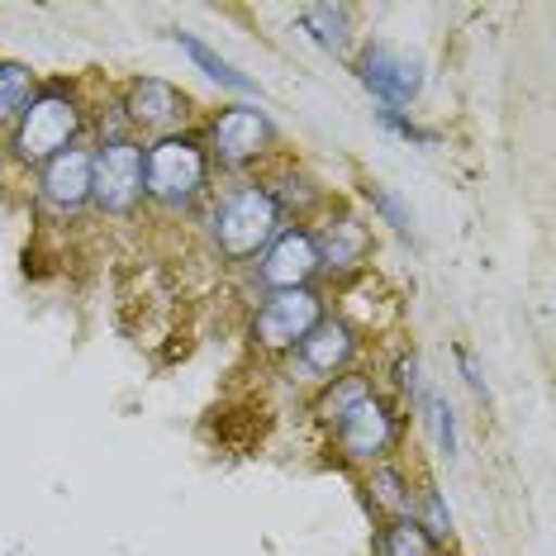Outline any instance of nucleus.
Returning a JSON list of instances; mask_svg holds the SVG:
<instances>
[{"mask_svg": "<svg viewBox=\"0 0 556 556\" xmlns=\"http://www.w3.org/2000/svg\"><path fill=\"white\" fill-rule=\"evenodd\" d=\"M319 424L333 433V452L348 466H381L390 462L400 442V414L381 390H376L371 376L362 371H343L338 381H328L319 390V404H314Z\"/></svg>", "mask_w": 556, "mask_h": 556, "instance_id": "nucleus-1", "label": "nucleus"}, {"mask_svg": "<svg viewBox=\"0 0 556 556\" xmlns=\"http://www.w3.org/2000/svg\"><path fill=\"white\" fill-rule=\"evenodd\" d=\"M281 229H286L281 210H276V200L267 195V186H262L257 176L224 186L205 210V238H210L214 257L229 262V267L257 262Z\"/></svg>", "mask_w": 556, "mask_h": 556, "instance_id": "nucleus-2", "label": "nucleus"}, {"mask_svg": "<svg viewBox=\"0 0 556 556\" xmlns=\"http://www.w3.org/2000/svg\"><path fill=\"white\" fill-rule=\"evenodd\" d=\"M86 134V100L72 81H48L34 91V100L20 110V119L10 124L5 138V157L20 167L39 172L48 157L77 148Z\"/></svg>", "mask_w": 556, "mask_h": 556, "instance_id": "nucleus-3", "label": "nucleus"}, {"mask_svg": "<svg viewBox=\"0 0 556 556\" xmlns=\"http://www.w3.org/2000/svg\"><path fill=\"white\" fill-rule=\"evenodd\" d=\"M214 162L195 134H167L143 148V200L167 214H191L210 195Z\"/></svg>", "mask_w": 556, "mask_h": 556, "instance_id": "nucleus-4", "label": "nucleus"}, {"mask_svg": "<svg viewBox=\"0 0 556 556\" xmlns=\"http://www.w3.org/2000/svg\"><path fill=\"white\" fill-rule=\"evenodd\" d=\"M205 153L224 172H248L276 148V124L257 105H224L205 119Z\"/></svg>", "mask_w": 556, "mask_h": 556, "instance_id": "nucleus-5", "label": "nucleus"}, {"mask_svg": "<svg viewBox=\"0 0 556 556\" xmlns=\"http://www.w3.org/2000/svg\"><path fill=\"white\" fill-rule=\"evenodd\" d=\"M324 314H328V305H324V295L314 286L276 290V295H262V305L252 309L248 338H252V348L267 352V357H290L295 343L324 319Z\"/></svg>", "mask_w": 556, "mask_h": 556, "instance_id": "nucleus-6", "label": "nucleus"}, {"mask_svg": "<svg viewBox=\"0 0 556 556\" xmlns=\"http://www.w3.org/2000/svg\"><path fill=\"white\" fill-rule=\"evenodd\" d=\"M91 205L110 219H134L143 210V143L138 138H110L91 148Z\"/></svg>", "mask_w": 556, "mask_h": 556, "instance_id": "nucleus-7", "label": "nucleus"}, {"mask_svg": "<svg viewBox=\"0 0 556 556\" xmlns=\"http://www.w3.org/2000/svg\"><path fill=\"white\" fill-rule=\"evenodd\" d=\"M357 352H362L357 324L343 319V314H324V319L295 343V352H290L286 362H290V371H300V381L328 386V381H338L343 371H352Z\"/></svg>", "mask_w": 556, "mask_h": 556, "instance_id": "nucleus-8", "label": "nucleus"}, {"mask_svg": "<svg viewBox=\"0 0 556 556\" xmlns=\"http://www.w3.org/2000/svg\"><path fill=\"white\" fill-rule=\"evenodd\" d=\"M119 115L129 124V134H186V119H191V96L181 86L162 81V77H134L119 96Z\"/></svg>", "mask_w": 556, "mask_h": 556, "instance_id": "nucleus-9", "label": "nucleus"}, {"mask_svg": "<svg viewBox=\"0 0 556 556\" xmlns=\"http://www.w3.org/2000/svg\"><path fill=\"white\" fill-rule=\"evenodd\" d=\"M314 238V252H319V276H333V281H352V276H362L371 267V229H366V219H357L352 210H328L319 229H309Z\"/></svg>", "mask_w": 556, "mask_h": 556, "instance_id": "nucleus-10", "label": "nucleus"}, {"mask_svg": "<svg viewBox=\"0 0 556 556\" xmlns=\"http://www.w3.org/2000/svg\"><path fill=\"white\" fill-rule=\"evenodd\" d=\"M252 281L267 295H276V290H305L319 281V252H314V238L305 224H286L271 238V248L252 262Z\"/></svg>", "mask_w": 556, "mask_h": 556, "instance_id": "nucleus-11", "label": "nucleus"}, {"mask_svg": "<svg viewBox=\"0 0 556 556\" xmlns=\"http://www.w3.org/2000/svg\"><path fill=\"white\" fill-rule=\"evenodd\" d=\"M357 77H362L366 91L381 100V110H400V105H409V100L424 91V67H419V58L400 53V48H390V43L362 48Z\"/></svg>", "mask_w": 556, "mask_h": 556, "instance_id": "nucleus-12", "label": "nucleus"}, {"mask_svg": "<svg viewBox=\"0 0 556 556\" xmlns=\"http://www.w3.org/2000/svg\"><path fill=\"white\" fill-rule=\"evenodd\" d=\"M39 200L53 214H81L91 205V148H67L39 167Z\"/></svg>", "mask_w": 556, "mask_h": 556, "instance_id": "nucleus-13", "label": "nucleus"}, {"mask_svg": "<svg viewBox=\"0 0 556 556\" xmlns=\"http://www.w3.org/2000/svg\"><path fill=\"white\" fill-rule=\"evenodd\" d=\"M362 485H366V500H371V509L381 514V523H390V518H409V509H414V480L404 476L395 462L366 466Z\"/></svg>", "mask_w": 556, "mask_h": 556, "instance_id": "nucleus-14", "label": "nucleus"}, {"mask_svg": "<svg viewBox=\"0 0 556 556\" xmlns=\"http://www.w3.org/2000/svg\"><path fill=\"white\" fill-rule=\"evenodd\" d=\"M267 195L276 200V210H281V219H309L314 210L324 205V186L314 181L309 172H300V167H281L276 176H267Z\"/></svg>", "mask_w": 556, "mask_h": 556, "instance_id": "nucleus-15", "label": "nucleus"}, {"mask_svg": "<svg viewBox=\"0 0 556 556\" xmlns=\"http://www.w3.org/2000/svg\"><path fill=\"white\" fill-rule=\"evenodd\" d=\"M172 39H176V48H181V53H186V58H191V62H195V67H200V72H205V77H210V81H219V86H224V91H233V96H257V86H252V77H243V72H238V67H233V62H229V58H219V53H214V48H210V43H200V39H195V34L176 29V34H172Z\"/></svg>", "mask_w": 556, "mask_h": 556, "instance_id": "nucleus-16", "label": "nucleus"}, {"mask_svg": "<svg viewBox=\"0 0 556 556\" xmlns=\"http://www.w3.org/2000/svg\"><path fill=\"white\" fill-rule=\"evenodd\" d=\"M371 556H442V547L414 523V518H390V523L376 528Z\"/></svg>", "mask_w": 556, "mask_h": 556, "instance_id": "nucleus-17", "label": "nucleus"}, {"mask_svg": "<svg viewBox=\"0 0 556 556\" xmlns=\"http://www.w3.org/2000/svg\"><path fill=\"white\" fill-rule=\"evenodd\" d=\"M300 24H305V34L324 53H348V43H352V10L348 5H309L305 15H300Z\"/></svg>", "mask_w": 556, "mask_h": 556, "instance_id": "nucleus-18", "label": "nucleus"}, {"mask_svg": "<svg viewBox=\"0 0 556 556\" xmlns=\"http://www.w3.org/2000/svg\"><path fill=\"white\" fill-rule=\"evenodd\" d=\"M409 518L438 542V547L452 538V509H447V500H442V490L433 485V480L414 485V509H409Z\"/></svg>", "mask_w": 556, "mask_h": 556, "instance_id": "nucleus-19", "label": "nucleus"}, {"mask_svg": "<svg viewBox=\"0 0 556 556\" xmlns=\"http://www.w3.org/2000/svg\"><path fill=\"white\" fill-rule=\"evenodd\" d=\"M419 419L428 428V438H433L438 457H457V414H452V404L438 395V390H428L424 404H419Z\"/></svg>", "mask_w": 556, "mask_h": 556, "instance_id": "nucleus-20", "label": "nucleus"}, {"mask_svg": "<svg viewBox=\"0 0 556 556\" xmlns=\"http://www.w3.org/2000/svg\"><path fill=\"white\" fill-rule=\"evenodd\" d=\"M34 91H39V81H34V72L24 62H0V124H15L20 110L34 100Z\"/></svg>", "mask_w": 556, "mask_h": 556, "instance_id": "nucleus-21", "label": "nucleus"}, {"mask_svg": "<svg viewBox=\"0 0 556 556\" xmlns=\"http://www.w3.org/2000/svg\"><path fill=\"white\" fill-rule=\"evenodd\" d=\"M366 200H371V210L381 214V219L395 229L400 238H414V214H409V205L390 191V186H381V181H366Z\"/></svg>", "mask_w": 556, "mask_h": 556, "instance_id": "nucleus-22", "label": "nucleus"}, {"mask_svg": "<svg viewBox=\"0 0 556 556\" xmlns=\"http://www.w3.org/2000/svg\"><path fill=\"white\" fill-rule=\"evenodd\" d=\"M395 390H400V395L414 404V409H419V404H424V395H428V381H424V362L414 357V352H400V357H395Z\"/></svg>", "mask_w": 556, "mask_h": 556, "instance_id": "nucleus-23", "label": "nucleus"}, {"mask_svg": "<svg viewBox=\"0 0 556 556\" xmlns=\"http://www.w3.org/2000/svg\"><path fill=\"white\" fill-rule=\"evenodd\" d=\"M376 119H381V129L400 134V138H409V143H424V148H433V143H438V134H433V129H419V124L404 119L400 110H376Z\"/></svg>", "mask_w": 556, "mask_h": 556, "instance_id": "nucleus-24", "label": "nucleus"}, {"mask_svg": "<svg viewBox=\"0 0 556 556\" xmlns=\"http://www.w3.org/2000/svg\"><path fill=\"white\" fill-rule=\"evenodd\" d=\"M457 362H462V376H466V386H471V395H476V400H485V381H480L476 357H471L466 348H457Z\"/></svg>", "mask_w": 556, "mask_h": 556, "instance_id": "nucleus-25", "label": "nucleus"}, {"mask_svg": "<svg viewBox=\"0 0 556 556\" xmlns=\"http://www.w3.org/2000/svg\"><path fill=\"white\" fill-rule=\"evenodd\" d=\"M0 176H5V143H0Z\"/></svg>", "mask_w": 556, "mask_h": 556, "instance_id": "nucleus-26", "label": "nucleus"}]
</instances>
